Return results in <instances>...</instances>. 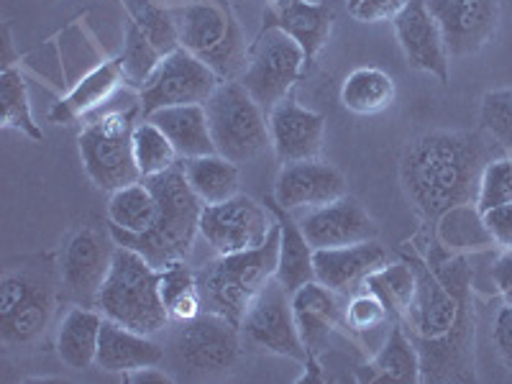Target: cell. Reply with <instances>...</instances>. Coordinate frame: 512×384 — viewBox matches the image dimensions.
I'll use <instances>...</instances> for the list:
<instances>
[{"mask_svg": "<svg viewBox=\"0 0 512 384\" xmlns=\"http://www.w3.org/2000/svg\"><path fill=\"white\" fill-rule=\"evenodd\" d=\"M415 267V295L402 326L420 354L423 382H477L474 361V269L469 256L433 241L423 256H408Z\"/></svg>", "mask_w": 512, "mask_h": 384, "instance_id": "6da1fadb", "label": "cell"}, {"mask_svg": "<svg viewBox=\"0 0 512 384\" xmlns=\"http://www.w3.org/2000/svg\"><path fill=\"white\" fill-rule=\"evenodd\" d=\"M505 154L500 144L479 131H431L405 146L400 185L408 203L425 223L461 205H477L482 169Z\"/></svg>", "mask_w": 512, "mask_h": 384, "instance_id": "7a4b0ae2", "label": "cell"}, {"mask_svg": "<svg viewBox=\"0 0 512 384\" xmlns=\"http://www.w3.org/2000/svg\"><path fill=\"white\" fill-rule=\"evenodd\" d=\"M146 185L152 187L157 198V221L149 231L131 233L111 226V236L118 246L134 249L144 256L152 267L162 269L169 262L187 259L200 236V213L203 203L192 192L182 167L167 169L162 175L146 177Z\"/></svg>", "mask_w": 512, "mask_h": 384, "instance_id": "3957f363", "label": "cell"}, {"mask_svg": "<svg viewBox=\"0 0 512 384\" xmlns=\"http://www.w3.org/2000/svg\"><path fill=\"white\" fill-rule=\"evenodd\" d=\"M280 256V228L274 231L259 249L236 251V254H216L198 269V287L203 308L218 313L231 323L241 326L246 310L256 295L274 280Z\"/></svg>", "mask_w": 512, "mask_h": 384, "instance_id": "277c9868", "label": "cell"}, {"mask_svg": "<svg viewBox=\"0 0 512 384\" xmlns=\"http://www.w3.org/2000/svg\"><path fill=\"white\" fill-rule=\"evenodd\" d=\"M95 308L108 320L144 336H157L172 323L159 292V269L146 262L139 251L118 244Z\"/></svg>", "mask_w": 512, "mask_h": 384, "instance_id": "5b68a950", "label": "cell"}, {"mask_svg": "<svg viewBox=\"0 0 512 384\" xmlns=\"http://www.w3.org/2000/svg\"><path fill=\"white\" fill-rule=\"evenodd\" d=\"M54 267H11L0 280V341L3 346L34 344L52 323L57 308Z\"/></svg>", "mask_w": 512, "mask_h": 384, "instance_id": "8992f818", "label": "cell"}, {"mask_svg": "<svg viewBox=\"0 0 512 384\" xmlns=\"http://www.w3.org/2000/svg\"><path fill=\"white\" fill-rule=\"evenodd\" d=\"M141 105L126 111L105 113L82 128L77 146L90 182L103 192H116L126 185L141 182L134 159V128L139 123Z\"/></svg>", "mask_w": 512, "mask_h": 384, "instance_id": "52a82bcc", "label": "cell"}, {"mask_svg": "<svg viewBox=\"0 0 512 384\" xmlns=\"http://www.w3.org/2000/svg\"><path fill=\"white\" fill-rule=\"evenodd\" d=\"M208 126L216 154L233 164H246L267 149L269 118L264 108L246 93L239 80H223L205 100Z\"/></svg>", "mask_w": 512, "mask_h": 384, "instance_id": "ba28073f", "label": "cell"}, {"mask_svg": "<svg viewBox=\"0 0 512 384\" xmlns=\"http://www.w3.org/2000/svg\"><path fill=\"white\" fill-rule=\"evenodd\" d=\"M180 47L205 62L221 80H239L246 67V39L236 18L210 0L190 3L175 13Z\"/></svg>", "mask_w": 512, "mask_h": 384, "instance_id": "9c48e42d", "label": "cell"}, {"mask_svg": "<svg viewBox=\"0 0 512 384\" xmlns=\"http://www.w3.org/2000/svg\"><path fill=\"white\" fill-rule=\"evenodd\" d=\"M169 354L190 377L226 374L239 364L241 326L203 310L198 318L177 323V331L169 338Z\"/></svg>", "mask_w": 512, "mask_h": 384, "instance_id": "30bf717a", "label": "cell"}, {"mask_svg": "<svg viewBox=\"0 0 512 384\" xmlns=\"http://www.w3.org/2000/svg\"><path fill=\"white\" fill-rule=\"evenodd\" d=\"M305 67H308V59L300 44L285 31L264 26L262 34L256 36L254 47L249 49V59H246L239 82L269 113L274 105L290 95L295 82L303 77Z\"/></svg>", "mask_w": 512, "mask_h": 384, "instance_id": "8fae6325", "label": "cell"}, {"mask_svg": "<svg viewBox=\"0 0 512 384\" xmlns=\"http://www.w3.org/2000/svg\"><path fill=\"white\" fill-rule=\"evenodd\" d=\"M241 336L256 349L267 354L287 356L300 361L305 369L318 372L320 364H313L305 349L300 331H297L295 313H292V295L277 280L269 282L241 320Z\"/></svg>", "mask_w": 512, "mask_h": 384, "instance_id": "7c38bea8", "label": "cell"}, {"mask_svg": "<svg viewBox=\"0 0 512 384\" xmlns=\"http://www.w3.org/2000/svg\"><path fill=\"white\" fill-rule=\"evenodd\" d=\"M221 82V77L210 70L208 64L180 47L159 62L157 72L139 90L141 113L146 118L162 108L205 105V100L216 93Z\"/></svg>", "mask_w": 512, "mask_h": 384, "instance_id": "4fadbf2b", "label": "cell"}, {"mask_svg": "<svg viewBox=\"0 0 512 384\" xmlns=\"http://www.w3.org/2000/svg\"><path fill=\"white\" fill-rule=\"evenodd\" d=\"M272 210L249 195H236L218 205H203L200 239L216 254L259 249L274 231Z\"/></svg>", "mask_w": 512, "mask_h": 384, "instance_id": "5bb4252c", "label": "cell"}, {"mask_svg": "<svg viewBox=\"0 0 512 384\" xmlns=\"http://www.w3.org/2000/svg\"><path fill=\"white\" fill-rule=\"evenodd\" d=\"M116 241L103 239L95 228H82L64 244L57 272L59 287L75 300V305L95 308L98 292L111 272Z\"/></svg>", "mask_w": 512, "mask_h": 384, "instance_id": "9a60e30c", "label": "cell"}, {"mask_svg": "<svg viewBox=\"0 0 512 384\" xmlns=\"http://www.w3.org/2000/svg\"><path fill=\"white\" fill-rule=\"evenodd\" d=\"M451 59L482 52L500 29V0H425Z\"/></svg>", "mask_w": 512, "mask_h": 384, "instance_id": "2e32d148", "label": "cell"}, {"mask_svg": "<svg viewBox=\"0 0 512 384\" xmlns=\"http://www.w3.org/2000/svg\"><path fill=\"white\" fill-rule=\"evenodd\" d=\"M297 223H300L305 239L315 251L354 246L377 239V223L364 210V205L351 195L320 205V208L305 210V216L297 218Z\"/></svg>", "mask_w": 512, "mask_h": 384, "instance_id": "e0dca14e", "label": "cell"}, {"mask_svg": "<svg viewBox=\"0 0 512 384\" xmlns=\"http://www.w3.org/2000/svg\"><path fill=\"white\" fill-rule=\"evenodd\" d=\"M392 29H395L397 44L405 54V62L413 70L448 82L451 57H448L441 29H438L433 13L428 11L425 0H410L408 6L392 18Z\"/></svg>", "mask_w": 512, "mask_h": 384, "instance_id": "ac0fdd59", "label": "cell"}, {"mask_svg": "<svg viewBox=\"0 0 512 384\" xmlns=\"http://www.w3.org/2000/svg\"><path fill=\"white\" fill-rule=\"evenodd\" d=\"M346 195V177L333 164L320 159L282 164L272 198L285 210H313Z\"/></svg>", "mask_w": 512, "mask_h": 384, "instance_id": "d6986e66", "label": "cell"}, {"mask_svg": "<svg viewBox=\"0 0 512 384\" xmlns=\"http://www.w3.org/2000/svg\"><path fill=\"white\" fill-rule=\"evenodd\" d=\"M269 141L282 164L318 159L326 141V118L285 98L269 111Z\"/></svg>", "mask_w": 512, "mask_h": 384, "instance_id": "ffe728a7", "label": "cell"}, {"mask_svg": "<svg viewBox=\"0 0 512 384\" xmlns=\"http://www.w3.org/2000/svg\"><path fill=\"white\" fill-rule=\"evenodd\" d=\"M313 262L315 282L349 300L351 295L364 290L369 274L390 262V254L382 244H377V239H372L364 244L338 246V249H318Z\"/></svg>", "mask_w": 512, "mask_h": 384, "instance_id": "44dd1931", "label": "cell"}, {"mask_svg": "<svg viewBox=\"0 0 512 384\" xmlns=\"http://www.w3.org/2000/svg\"><path fill=\"white\" fill-rule=\"evenodd\" d=\"M292 313H295L297 331H300L310 359L313 364H318V356L328 349L333 331L346 323V308H341V295L313 280L292 292Z\"/></svg>", "mask_w": 512, "mask_h": 384, "instance_id": "7402d4cb", "label": "cell"}, {"mask_svg": "<svg viewBox=\"0 0 512 384\" xmlns=\"http://www.w3.org/2000/svg\"><path fill=\"white\" fill-rule=\"evenodd\" d=\"M336 11L328 3H310V0H274V6L264 13V26L285 31L300 44L305 59L315 62L323 47L331 39Z\"/></svg>", "mask_w": 512, "mask_h": 384, "instance_id": "603a6c76", "label": "cell"}, {"mask_svg": "<svg viewBox=\"0 0 512 384\" xmlns=\"http://www.w3.org/2000/svg\"><path fill=\"white\" fill-rule=\"evenodd\" d=\"M167 349L152 336L136 333L116 320H103L95 367L108 374H131L136 369L162 367Z\"/></svg>", "mask_w": 512, "mask_h": 384, "instance_id": "cb8c5ba5", "label": "cell"}, {"mask_svg": "<svg viewBox=\"0 0 512 384\" xmlns=\"http://www.w3.org/2000/svg\"><path fill=\"white\" fill-rule=\"evenodd\" d=\"M121 85H128L121 57L98 64L93 72H88L77 82L70 93L49 108V123L67 126V123H75L77 118L90 116L93 111H98L100 105L108 103Z\"/></svg>", "mask_w": 512, "mask_h": 384, "instance_id": "d4e9b609", "label": "cell"}, {"mask_svg": "<svg viewBox=\"0 0 512 384\" xmlns=\"http://www.w3.org/2000/svg\"><path fill=\"white\" fill-rule=\"evenodd\" d=\"M264 205L272 210L277 228H280V256H277L274 280L292 295V292L315 280V249L308 244L303 228H300V223H297L290 210L282 208L274 198L264 200Z\"/></svg>", "mask_w": 512, "mask_h": 384, "instance_id": "484cf974", "label": "cell"}, {"mask_svg": "<svg viewBox=\"0 0 512 384\" xmlns=\"http://www.w3.org/2000/svg\"><path fill=\"white\" fill-rule=\"evenodd\" d=\"M105 315L90 305H72L57 326V356L67 369L95 367Z\"/></svg>", "mask_w": 512, "mask_h": 384, "instance_id": "4316f807", "label": "cell"}, {"mask_svg": "<svg viewBox=\"0 0 512 384\" xmlns=\"http://www.w3.org/2000/svg\"><path fill=\"white\" fill-rule=\"evenodd\" d=\"M359 382H400L418 384L420 377V354L413 338L408 336L402 323L390 328V336L384 338L382 349L374 354L369 364L359 369Z\"/></svg>", "mask_w": 512, "mask_h": 384, "instance_id": "83f0119b", "label": "cell"}, {"mask_svg": "<svg viewBox=\"0 0 512 384\" xmlns=\"http://www.w3.org/2000/svg\"><path fill=\"white\" fill-rule=\"evenodd\" d=\"M164 131L180 159L205 157L216 154V144L210 136L208 113L205 105H177V108H162V111L146 116Z\"/></svg>", "mask_w": 512, "mask_h": 384, "instance_id": "f1b7e54d", "label": "cell"}, {"mask_svg": "<svg viewBox=\"0 0 512 384\" xmlns=\"http://www.w3.org/2000/svg\"><path fill=\"white\" fill-rule=\"evenodd\" d=\"M180 167L203 205L226 203L239 195V164L228 162L221 154L180 159Z\"/></svg>", "mask_w": 512, "mask_h": 384, "instance_id": "f546056e", "label": "cell"}, {"mask_svg": "<svg viewBox=\"0 0 512 384\" xmlns=\"http://www.w3.org/2000/svg\"><path fill=\"white\" fill-rule=\"evenodd\" d=\"M395 80L379 67H359L341 85V103L356 116H377L395 103Z\"/></svg>", "mask_w": 512, "mask_h": 384, "instance_id": "4dcf8cb0", "label": "cell"}, {"mask_svg": "<svg viewBox=\"0 0 512 384\" xmlns=\"http://www.w3.org/2000/svg\"><path fill=\"white\" fill-rule=\"evenodd\" d=\"M159 292H162L164 308L172 323L198 318L203 313V297L198 287V272L187 267L185 259L169 262L159 269Z\"/></svg>", "mask_w": 512, "mask_h": 384, "instance_id": "1f68e13d", "label": "cell"}, {"mask_svg": "<svg viewBox=\"0 0 512 384\" xmlns=\"http://www.w3.org/2000/svg\"><path fill=\"white\" fill-rule=\"evenodd\" d=\"M436 239L438 244H443L448 251H454V254L487 251L495 246L477 205H461V208L448 210L446 216L438 218Z\"/></svg>", "mask_w": 512, "mask_h": 384, "instance_id": "d6a6232c", "label": "cell"}, {"mask_svg": "<svg viewBox=\"0 0 512 384\" xmlns=\"http://www.w3.org/2000/svg\"><path fill=\"white\" fill-rule=\"evenodd\" d=\"M415 285H418V277H415L413 262L408 256H402L397 262L382 264L377 272L369 274L364 290L374 292L384 303V308L390 310V318L400 323L405 310L413 303Z\"/></svg>", "mask_w": 512, "mask_h": 384, "instance_id": "836d02e7", "label": "cell"}, {"mask_svg": "<svg viewBox=\"0 0 512 384\" xmlns=\"http://www.w3.org/2000/svg\"><path fill=\"white\" fill-rule=\"evenodd\" d=\"M108 221H111V226H118L131 233L149 231L154 221H157V198H154L152 187L141 180L111 192Z\"/></svg>", "mask_w": 512, "mask_h": 384, "instance_id": "e575fe53", "label": "cell"}, {"mask_svg": "<svg viewBox=\"0 0 512 384\" xmlns=\"http://www.w3.org/2000/svg\"><path fill=\"white\" fill-rule=\"evenodd\" d=\"M0 100H3V126L29 136L31 141L44 139V131L36 123L34 111H31L26 77L13 64H6L0 72Z\"/></svg>", "mask_w": 512, "mask_h": 384, "instance_id": "d590c367", "label": "cell"}, {"mask_svg": "<svg viewBox=\"0 0 512 384\" xmlns=\"http://www.w3.org/2000/svg\"><path fill=\"white\" fill-rule=\"evenodd\" d=\"M134 159L144 180L146 177L162 175V172L180 164V157H177L172 141L149 118L139 121L134 128Z\"/></svg>", "mask_w": 512, "mask_h": 384, "instance_id": "8d00e7d4", "label": "cell"}, {"mask_svg": "<svg viewBox=\"0 0 512 384\" xmlns=\"http://www.w3.org/2000/svg\"><path fill=\"white\" fill-rule=\"evenodd\" d=\"M126 11L131 24L152 41L164 57L180 49V29H177L175 13L159 8L154 0H126Z\"/></svg>", "mask_w": 512, "mask_h": 384, "instance_id": "74e56055", "label": "cell"}, {"mask_svg": "<svg viewBox=\"0 0 512 384\" xmlns=\"http://www.w3.org/2000/svg\"><path fill=\"white\" fill-rule=\"evenodd\" d=\"M164 59V54L154 47L152 41L146 39L139 29H136L131 21L126 26V44H123V72H126V82L134 85V88H144L146 80L157 72L159 62Z\"/></svg>", "mask_w": 512, "mask_h": 384, "instance_id": "f35d334b", "label": "cell"}, {"mask_svg": "<svg viewBox=\"0 0 512 384\" xmlns=\"http://www.w3.org/2000/svg\"><path fill=\"white\" fill-rule=\"evenodd\" d=\"M479 128L489 139L512 154V90H489L479 108Z\"/></svg>", "mask_w": 512, "mask_h": 384, "instance_id": "ab89813d", "label": "cell"}, {"mask_svg": "<svg viewBox=\"0 0 512 384\" xmlns=\"http://www.w3.org/2000/svg\"><path fill=\"white\" fill-rule=\"evenodd\" d=\"M512 203V154H500V157L489 159L487 167L482 169L477 190V210L497 208V205Z\"/></svg>", "mask_w": 512, "mask_h": 384, "instance_id": "60d3db41", "label": "cell"}, {"mask_svg": "<svg viewBox=\"0 0 512 384\" xmlns=\"http://www.w3.org/2000/svg\"><path fill=\"white\" fill-rule=\"evenodd\" d=\"M390 320V310L384 308L382 300L369 290L356 292V295L349 297V303H346V326L356 333L382 328Z\"/></svg>", "mask_w": 512, "mask_h": 384, "instance_id": "b9f144b4", "label": "cell"}, {"mask_svg": "<svg viewBox=\"0 0 512 384\" xmlns=\"http://www.w3.org/2000/svg\"><path fill=\"white\" fill-rule=\"evenodd\" d=\"M410 0H346L349 16L361 24H382L392 21Z\"/></svg>", "mask_w": 512, "mask_h": 384, "instance_id": "7bdbcfd3", "label": "cell"}, {"mask_svg": "<svg viewBox=\"0 0 512 384\" xmlns=\"http://www.w3.org/2000/svg\"><path fill=\"white\" fill-rule=\"evenodd\" d=\"M492 346L507 369H512V305L505 303L492 320Z\"/></svg>", "mask_w": 512, "mask_h": 384, "instance_id": "ee69618b", "label": "cell"}, {"mask_svg": "<svg viewBox=\"0 0 512 384\" xmlns=\"http://www.w3.org/2000/svg\"><path fill=\"white\" fill-rule=\"evenodd\" d=\"M484 226H487L489 236L500 249H512V203L497 205V208L482 213Z\"/></svg>", "mask_w": 512, "mask_h": 384, "instance_id": "f6af8a7d", "label": "cell"}, {"mask_svg": "<svg viewBox=\"0 0 512 384\" xmlns=\"http://www.w3.org/2000/svg\"><path fill=\"white\" fill-rule=\"evenodd\" d=\"M489 277H492V285L497 287L502 300L512 305V249H502V254L489 269Z\"/></svg>", "mask_w": 512, "mask_h": 384, "instance_id": "bcb514c9", "label": "cell"}]
</instances>
